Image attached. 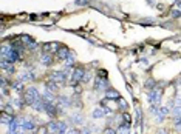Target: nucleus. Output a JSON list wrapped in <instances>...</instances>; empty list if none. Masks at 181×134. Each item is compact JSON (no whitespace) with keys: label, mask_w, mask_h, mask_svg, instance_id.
Instances as JSON below:
<instances>
[{"label":"nucleus","mask_w":181,"mask_h":134,"mask_svg":"<svg viewBox=\"0 0 181 134\" xmlns=\"http://www.w3.org/2000/svg\"><path fill=\"white\" fill-rule=\"evenodd\" d=\"M23 99H25L27 105H31V106H33V103H34L36 100L42 99V94H40L34 86H31V88H28V89L23 93Z\"/></svg>","instance_id":"nucleus-1"},{"label":"nucleus","mask_w":181,"mask_h":134,"mask_svg":"<svg viewBox=\"0 0 181 134\" xmlns=\"http://www.w3.org/2000/svg\"><path fill=\"white\" fill-rule=\"evenodd\" d=\"M161 97H162V89L161 88H152L150 93L147 94V100L152 105H159L161 103Z\"/></svg>","instance_id":"nucleus-2"},{"label":"nucleus","mask_w":181,"mask_h":134,"mask_svg":"<svg viewBox=\"0 0 181 134\" xmlns=\"http://www.w3.org/2000/svg\"><path fill=\"white\" fill-rule=\"evenodd\" d=\"M45 112L48 114V117L54 119L59 112V106L54 105V102H45Z\"/></svg>","instance_id":"nucleus-3"},{"label":"nucleus","mask_w":181,"mask_h":134,"mask_svg":"<svg viewBox=\"0 0 181 134\" xmlns=\"http://www.w3.org/2000/svg\"><path fill=\"white\" fill-rule=\"evenodd\" d=\"M50 79L57 83H64L67 80V73L65 71H53V73H50Z\"/></svg>","instance_id":"nucleus-4"},{"label":"nucleus","mask_w":181,"mask_h":134,"mask_svg":"<svg viewBox=\"0 0 181 134\" xmlns=\"http://www.w3.org/2000/svg\"><path fill=\"white\" fill-rule=\"evenodd\" d=\"M109 88V82H107V77H101L98 76L95 79V89H107Z\"/></svg>","instance_id":"nucleus-5"},{"label":"nucleus","mask_w":181,"mask_h":134,"mask_svg":"<svg viewBox=\"0 0 181 134\" xmlns=\"http://www.w3.org/2000/svg\"><path fill=\"white\" fill-rule=\"evenodd\" d=\"M8 62H11V63H14V62H17L19 59H20V51L19 49H16V48H11L10 49V53L6 54V57H5Z\"/></svg>","instance_id":"nucleus-6"},{"label":"nucleus","mask_w":181,"mask_h":134,"mask_svg":"<svg viewBox=\"0 0 181 134\" xmlns=\"http://www.w3.org/2000/svg\"><path fill=\"white\" fill-rule=\"evenodd\" d=\"M60 48V43H57V42H53V43H45L43 46H42V49H43V53H57V49Z\"/></svg>","instance_id":"nucleus-7"},{"label":"nucleus","mask_w":181,"mask_h":134,"mask_svg":"<svg viewBox=\"0 0 181 134\" xmlns=\"http://www.w3.org/2000/svg\"><path fill=\"white\" fill-rule=\"evenodd\" d=\"M57 59L59 60H65L67 57H68V54H70V49L67 48V46H64V45H60V48L57 49Z\"/></svg>","instance_id":"nucleus-8"},{"label":"nucleus","mask_w":181,"mask_h":134,"mask_svg":"<svg viewBox=\"0 0 181 134\" xmlns=\"http://www.w3.org/2000/svg\"><path fill=\"white\" fill-rule=\"evenodd\" d=\"M57 103H59V105H57L59 108H70V106L73 105V102H71L68 97H65V96H60V97L57 99Z\"/></svg>","instance_id":"nucleus-9"},{"label":"nucleus","mask_w":181,"mask_h":134,"mask_svg":"<svg viewBox=\"0 0 181 134\" xmlns=\"http://www.w3.org/2000/svg\"><path fill=\"white\" fill-rule=\"evenodd\" d=\"M105 97H107V99H110V100H118V99L121 97V94H119L116 89H110V88H107V89H105Z\"/></svg>","instance_id":"nucleus-10"},{"label":"nucleus","mask_w":181,"mask_h":134,"mask_svg":"<svg viewBox=\"0 0 181 134\" xmlns=\"http://www.w3.org/2000/svg\"><path fill=\"white\" fill-rule=\"evenodd\" d=\"M54 91H51V89H45L43 93H42V100L43 102H54V94H53Z\"/></svg>","instance_id":"nucleus-11"},{"label":"nucleus","mask_w":181,"mask_h":134,"mask_svg":"<svg viewBox=\"0 0 181 134\" xmlns=\"http://www.w3.org/2000/svg\"><path fill=\"white\" fill-rule=\"evenodd\" d=\"M40 62L45 65V66H48V65H51L53 63V57H51V53H43L42 56H40Z\"/></svg>","instance_id":"nucleus-12"},{"label":"nucleus","mask_w":181,"mask_h":134,"mask_svg":"<svg viewBox=\"0 0 181 134\" xmlns=\"http://www.w3.org/2000/svg\"><path fill=\"white\" fill-rule=\"evenodd\" d=\"M107 114V111H105V108L104 106H101V108H96L95 111H93V114H92V117L93 119H102L104 116Z\"/></svg>","instance_id":"nucleus-13"},{"label":"nucleus","mask_w":181,"mask_h":134,"mask_svg":"<svg viewBox=\"0 0 181 134\" xmlns=\"http://www.w3.org/2000/svg\"><path fill=\"white\" fill-rule=\"evenodd\" d=\"M71 122H73L74 125H82V123L85 122V119H84L80 114H74V116H71Z\"/></svg>","instance_id":"nucleus-14"},{"label":"nucleus","mask_w":181,"mask_h":134,"mask_svg":"<svg viewBox=\"0 0 181 134\" xmlns=\"http://www.w3.org/2000/svg\"><path fill=\"white\" fill-rule=\"evenodd\" d=\"M11 88L16 91H23V80H16L11 83Z\"/></svg>","instance_id":"nucleus-15"},{"label":"nucleus","mask_w":181,"mask_h":134,"mask_svg":"<svg viewBox=\"0 0 181 134\" xmlns=\"http://www.w3.org/2000/svg\"><path fill=\"white\" fill-rule=\"evenodd\" d=\"M48 129L51 131V132H59V122H54V120H51L48 125Z\"/></svg>","instance_id":"nucleus-16"},{"label":"nucleus","mask_w":181,"mask_h":134,"mask_svg":"<svg viewBox=\"0 0 181 134\" xmlns=\"http://www.w3.org/2000/svg\"><path fill=\"white\" fill-rule=\"evenodd\" d=\"M74 56H76V54H74V53H71V51H70V54H68V57H67V59H65V60H64V62H65V63H67V66H71V65H73V63H74V60H76V57H74Z\"/></svg>","instance_id":"nucleus-17"},{"label":"nucleus","mask_w":181,"mask_h":134,"mask_svg":"<svg viewBox=\"0 0 181 134\" xmlns=\"http://www.w3.org/2000/svg\"><path fill=\"white\" fill-rule=\"evenodd\" d=\"M129 131H130V123H127V122L121 123L118 128V132H129Z\"/></svg>","instance_id":"nucleus-18"},{"label":"nucleus","mask_w":181,"mask_h":134,"mask_svg":"<svg viewBox=\"0 0 181 134\" xmlns=\"http://www.w3.org/2000/svg\"><path fill=\"white\" fill-rule=\"evenodd\" d=\"M11 48H13L11 45H3V46H2V49H0V54H2V59H5V57H6V54L10 53V49H11Z\"/></svg>","instance_id":"nucleus-19"},{"label":"nucleus","mask_w":181,"mask_h":134,"mask_svg":"<svg viewBox=\"0 0 181 134\" xmlns=\"http://www.w3.org/2000/svg\"><path fill=\"white\" fill-rule=\"evenodd\" d=\"M118 106H119L121 111H125V109H127V102H125L124 99L119 97V99H118Z\"/></svg>","instance_id":"nucleus-20"},{"label":"nucleus","mask_w":181,"mask_h":134,"mask_svg":"<svg viewBox=\"0 0 181 134\" xmlns=\"http://www.w3.org/2000/svg\"><path fill=\"white\" fill-rule=\"evenodd\" d=\"M135 112H136V116H135V125L138 126V125H139V122H141V109H139V108L136 106Z\"/></svg>","instance_id":"nucleus-21"},{"label":"nucleus","mask_w":181,"mask_h":134,"mask_svg":"<svg viewBox=\"0 0 181 134\" xmlns=\"http://www.w3.org/2000/svg\"><path fill=\"white\" fill-rule=\"evenodd\" d=\"M3 111H5V112H8V114H14V106H13V103L5 105V106H3Z\"/></svg>","instance_id":"nucleus-22"},{"label":"nucleus","mask_w":181,"mask_h":134,"mask_svg":"<svg viewBox=\"0 0 181 134\" xmlns=\"http://www.w3.org/2000/svg\"><path fill=\"white\" fill-rule=\"evenodd\" d=\"M172 114H173L175 117L181 116V105H176V106H173V109H172Z\"/></svg>","instance_id":"nucleus-23"},{"label":"nucleus","mask_w":181,"mask_h":134,"mask_svg":"<svg viewBox=\"0 0 181 134\" xmlns=\"http://www.w3.org/2000/svg\"><path fill=\"white\" fill-rule=\"evenodd\" d=\"M90 79H92V73H90V71H85V74H84V77H82V83H88Z\"/></svg>","instance_id":"nucleus-24"},{"label":"nucleus","mask_w":181,"mask_h":134,"mask_svg":"<svg viewBox=\"0 0 181 134\" xmlns=\"http://www.w3.org/2000/svg\"><path fill=\"white\" fill-rule=\"evenodd\" d=\"M67 123L65 122H59V132H67Z\"/></svg>","instance_id":"nucleus-25"},{"label":"nucleus","mask_w":181,"mask_h":134,"mask_svg":"<svg viewBox=\"0 0 181 134\" xmlns=\"http://www.w3.org/2000/svg\"><path fill=\"white\" fill-rule=\"evenodd\" d=\"M31 42H33V39H31L30 36H22V43L28 45V43H31Z\"/></svg>","instance_id":"nucleus-26"},{"label":"nucleus","mask_w":181,"mask_h":134,"mask_svg":"<svg viewBox=\"0 0 181 134\" xmlns=\"http://www.w3.org/2000/svg\"><path fill=\"white\" fill-rule=\"evenodd\" d=\"M27 46H28V48H30V49H31V51H34V49H37V43H36V42H34V40H33V42H31V43H28V45H27Z\"/></svg>","instance_id":"nucleus-27"},{"label":"nucleus","mask_w":181,"mask_h":134,"mask_svg":"<svg viewBox=\"0 0 181 134\" xmlns=\"http://www.w3.org/2000/svg\"><path fill=\"white\" fill-rule=\"evenodd\" d=\"M146 88H150V89H152V88H155V82H153L152 79H150V80H147V82H146Z\"/></svg>","instance_id":"nucleus-28"},{"label":"nucleus","mask_w":181,"mask_h":134,"mask_svg":"<svg viewBox=\"0 0 181 134\" xmlns=\"http://www.w3.org/2000/svg\"><path fill=\"white\" fill-rule=\"evenodd\" d=\"M170 14H172V17H173V19H178V17L181 16V11H176V10H172V13H170Z\"/></svg>","instance_id":"nucleus-29"},{"label":"nucleus","mask_w":181,"mask_h":134,"mask_svg":"<svg viewBox=\"0 0 181 134\" xmlns=\"http://www.w3.org/2000/svg\"><path fill=\"white\" fill-rule=\"evenodd\" d=\"M122 117H124V122H127V123H132V117H130L127 112H124V116H122Z\"/></svg>","instance_id":"nucleus-30"},{"label":"nucleus","mask_w":181,"mask_h":134,"mask_svg":"<svg viewBox=\"0 0 181 134\" xmlns=\"http://www.w3.org/2000/svg\"><path fill=\"white\" fill-rule=\"evenodd\" d=\"M50 129H48V126H40L39 129H36V132H48Z\"/></svg>","instance_id":"nucleus-31"},{"label":"nucleus","mask_w":181,"mask_h":134,"mask_svg":"<svg viewBox=\"0 0 181 134\" xmlns=\"http://www.w3.org/2000/svg\"><path fill=\"white\" fill-rule=\"evenodd\" d=\"M73 89H74L76 94H80V91H82V88H80L79 85H73Z\"/></svg>","instance_id":"nucleus-32"},{"label":"nucleus","mask_w":181,"mask_h":134,"mask_svg":"<svg viewBox=\"0 0 181 134\" xmlns=\"http://www.w3.org/2000/svg\"><path fill=\"white\" fill-rule=\"evenodd\" d=\"M104 132H105V134H115V132H118V131L113 129V128H107V129H104Z\"/></svg>","instance_id":"nucleus-33"},{"label":"nucleus","mask_w":181,"mask_h":134,"mask_svg":"<svg viewBox=\"0 0 181 134\" xmlns=\"http://www.w3.org/2000/svg\"><path fill=\"white\" fill-rule=\"evenodd\" d=\"M98 76H101V77H107V71H105V69H99V71H98Z\"/></svg>","instance_id":"nucleus-34"},{"label":"nucleus","mask_w":181,"mask_h":134,"mask_svg":"<svg viewBox=\"0 0 181 134\" xmlns=\"http://www.w3.org/2000/svg\"><path fill=\"white\" fill-rule=\"evenodd\" d=\"M76 5H87L85 0H76Z\"/></svg>","instance_id":"nucleus-35"},{"label":"nucleus","mask_w":181,"mask_h":134,"mask_svg":"<svg viewBox=\"0 0 181 134\" xmlns=\"http://www.w3.org/2000/svg\"><path fill=\"white\" fill-rule=\"evenodd\" d=\"M179 83H181V80H179Z\"/></svg>","instance_id":"nucleus-36"}]
</instances>
